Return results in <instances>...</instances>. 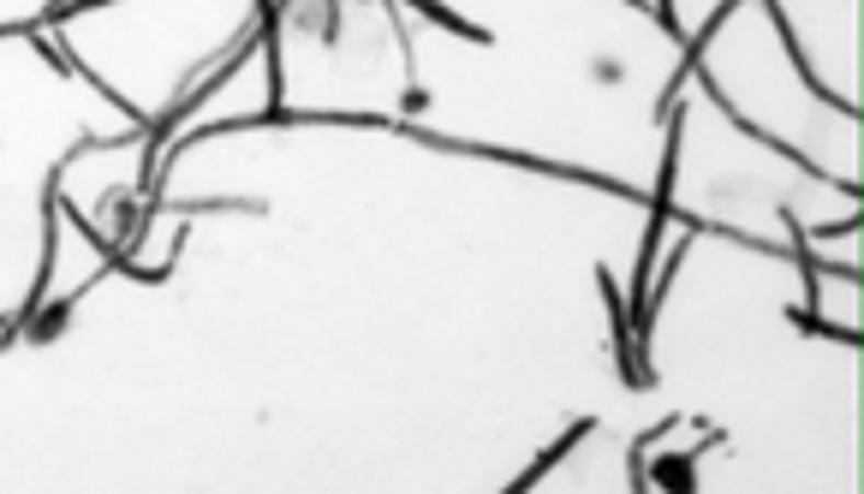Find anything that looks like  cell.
<instances>
[{
  "mask_svg": "<svg viewBox=\"0 0 864 494\" xmlns=\"http://www.w3.org/2000/svg\"><path fill=\"white\" fill-rule=\"evenodd\" d=\"M638 476H656V489L692 494L697 489V452H685V459H656V471H638Z\"/></svg>",
  "mask_w": 864,
  "mask_h": 494,
  "instance_id": "1",
  "label": "cell"
},
{
  "mask_svg": "<svg viewBox=\"0 0 864 494\" xmlns=\"http://www.w3.org/2000/svg\"><path fill=\"white\" fill-rule=\"evenodd\" d=\"M66 328V305L60 310H48V315H36V340H54Z\"/></svg>",
  "mask_w": 864,
  "mask_h": 494,
  "instance_id": "2",
  "label": "cell"
}]
</instances>
